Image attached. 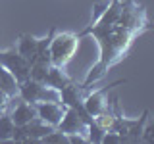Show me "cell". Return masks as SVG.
<instances>
[{
  "instance_id": "3957f363",
  "label": "cell",
  "mask_w": 154,
  "mask_h": 144,
  "mask_svg": "<svg viewBox=\"0 0 154 144\" xmlns=\"http://www.w3.org/2000/svg\"><path fill=\"white\" fill-rule=\"evenodd\" d=\"M116 23L131 29V31L139 33V35H141L144 29L150 27L148 17H146V10H144L143 4H137L135 0H125V2H122V14H119Z\"/></svg>"
},
{
  "instance_id": "7a4b0ae2",
  "label": "cell",
  "mask_w": 154,
  "mask_h": 144,
  "mask_svg": "<svg viewBox=\"0 0 154 144\" xmlns=\"http://www.w3.org/2000/svg\"><path fill=\"white\" fill-rule=\"evenodd\" d=\"M81 37L77 33L64 31V33H54L48 46V54H50V64L56 67H66L69 60L73 58L77 46H79Z\"/></svg>"
},
{
  "instance_id": "e0dca14e",
  "label": "cell",
  "mask_w": 154,
  "mask_h": 144,
  "mask_svg": "<svg viewBox=\"0 0 154 144\" xmlns=\"http://www.w3.org/2000/svg\"><path fill=\"white\" fill-rule=\"evenodd\" d=\"M38 142H48V144H62V142H67V134L62 133L60 129H52L46 136H42Z\"/></svg>"
},
{
  "instance_id": "277c9868",
  "label": "cell",
  "mask_w": 154,
  "mask_h": 144,
  "mask_svg": "<svg viewBox=\"0 0 154 144\" xmlns=\"http://www.w3.org/2000/svg\"><path fill=\"white\" fill-rule=\"evenodd\" d=\"M17 96L21 100H25L29 104L35 102H60V92L45 83H38L33 79H25L23 83H19V92Z\"/></svg>"
},
{
  "instance_id": "7c38bea8",
  "label": "cell",
  "mask_w": 154,
  "mask_h": 144,
  "mask_svg": "<svg viewBox=\"0 0 154 144\" xmlns=\"http://www.w3.org/2000/svg\"><path fill=\"white\" fill-rule=\"evenodd\" d=\"M69 83H73V79L66 75L64 67H56V65H50V67H48L46 77H45V85L46 86H50V88H54V90L60 92V90L64 88L66 85H69Z\"/></svg>"
},
{
  "instance_id": "d6986e66",
  "label": "cell",
  "mask_w": 154,
  "mask_h": 144,
  "mask_svg": "<svg viewBox=\"0 0 154 144\" xmlns=\"http://www.w3.org/2000/svg\"><path fill=\"white\" fill-rule=\"evenodd\" d=\"M8 102H10V98L2 92V90H0V112H4V110L8 108Z\"/></svg>"
},
{
  "instance_id": "9a60e30c",
  "label": "cell",
  "mask_w": 154,
  "mask_h": 144,
  "mask_svg": "<svg viewBox=\"0 0 154 144\" xmlns=\"http://www.w3.org/2000/svg\"><path fill=\"white\" fill-rule=\"evenodd\" d=\"M14 129H16V125H14L12 117L8 113H0V142L12 140Z\"/></svg>"
},
{
  "instance_id": "5b68a950",
  "label": "cell",
  "mask_w": 154,
  "mask_h": 144,
  "mask_svg": "<svg viewBox=\"0 0 154 144\" xmlns=\"http://www.w3.org/2000/svg\"><path fill=\"white\" fill-rule=\"evenodd\" d=\"M0 65L16 77L17 83L29 79V62L16 50V46H10L8 50H0Z\"/></svg>"
},
{
  "instance_id": "ac0fdd59",
  "label": "cell",
  "mask_w": 154,
  "mask_h": 144,
  "mask_svg": "<svg viewBox=\"0 0 154 144\" xmlns=\"http://www.w3.org/2000/svg\"><path fill=\"white\" fill-rule=\"evenodd\" d=\"M67 142H69V144H89L87 136H85V134H81V133L67 134Z\"/></svg>"
},
{
  "instance_id": "52a82bcc",
  "label": "cell",
  "mask_w": 154,
  "mask_h": 144,
  "mask_svg": "<svg viewBox=\"0 0 154 144\" xmlns=\"http://www.w3.org/2000/svg\"><path fill=\"white\" fill-rule=\"evenodd\" d=\"M33 106H35L37 117L52 127H58V123L62 121V115L66 112V106L62 102H35Z\"/></svg>"
},
{
  "instance_id": "2e32d148",
  "label": "cell",
  "mask_w": 154,
  "mask_h": 144,
  "mask_svg": "<svg viewBox=\"0 0 154 144\" xmlns=\"http://www.w3.org/2000/svg\"><path fill=\"white\" fill-rule=\"evenodd\" d=\"M104 133H106V129H102L98 123L94 121V119L87 125V140L93 142V144H100V142H102Z\"/></svg>"
},
{
  "instance_id": "8fae6325",
  "label": "cell",
  "mask_w": 154,
  "mask_h": 144,
  "mask_svg": "<svg viewBox=\"0 0 154 144\" xmlns=\"http://www.w3.org/2000/svg\"><path fill=\"white\" fill-rule=\"evenodd\" d=\"M10 117H12L14 125H27L31 119L37 117V112H35V106L25 102V100H21L17 96V106L14 108V112L10 113Z\"/></svg>"
},
{
  "instance_id": "6da1fadb",
  "label": "cell",
  "mask_w": 154,
  "mask_h": 144,
  "mask_svg": "<svg viewBox=\"0 0 154 144\" xmlns=\"http://www.w3.org/2000/svg\"><path fill=\"white\" fill-rule=\"evenodd\" d=\"M81 38L83 37H94L100 48V58L98 62L91 67L87 79L83 81L85 88H91L93 83H98L100 79H104L108 69L116 65L122 58H125L129 46L133 44V38L139 33L131 31V29L119 25V23H112V25H98V23H89L81 33H77Z\"/></svg>"
},
{
  "instance_id": "9c48e42d",
  "label": "cell",
  "mask_w": 154,
  "mask_h": 144,
  "mask_svg": "<svg viewBox=\"0 0 154 144\" xmlns=\"http://www.w3.org/2000/svg\"><path fill=\"white\" fill-rule=\"evenodd\" d=\"M87 90L89 88H85L83 85L69 83L60 90V102L64 106H67V108H77V106L83 104V98H85Z\"/></svg>"
},
{
  "instance_id": "30bf717a",
  "label": "cell",
  "mask_w": 154,
  "mask_h": 144,
  "mask_svg": "<svg viewBox=\"0 0 154 144\" xmlns=\"http://www.w3.org/2000/svg\"><path fill=\"white\" fill-rule=\"evenodd\" d=\"M16 50L29 62V65L35 62V58L38 54V38H35L31 33H19L17 37V44Z\"/></svg>"
},
{
  "instance_id": "4fadbf2b",
  "label": "cell",
  "mask_w": 154,
  "mask_h": 144,
  "mask_svg": "<svg viewBox=\"0 0 154 144\" xmlns=\"http://www.w3.org/2000/svg\"><path fill=\"white\" fill-rule=\"evenodd\" d=\"M0 90H2L10 100L17 98V92H19V83L16 81V77L2 65H0Z\"/></svg>"
},
{
  "instance_id": "5bb4252c",
  "label": "cell",
  "mask_w": 154,
  "mask_h": 144,
  "mask_svg": "<svg viewBox=\"0 0 154 144\" xmlns=\"http://www.w3.org/2000/svg\"><path fill=\"white\" fill-rule=\"evenodd\" d=\"M119 14H122V0H112L110 4H106L104 12L100 14V17L94 23H98V25H112V23L118 21Z\"/></svg>"
},
{
  "instance_id": "8992f818",
  "label": "cell",
  "mask_w": 154,
  "mask_h": 144,
  "mask_svg": "<svg viewBox=\"0 0 154 144\" xmlns=\"http://www.w3.org/2000/svg\"><path fill=\"white\" fill-rule=\"evenodd\" d=\"M127 83V79H119V81H114V83H110L108 86H102L100 90H93V92H87L85 98H83V108L89 112L93 117H96L98 113H102L106 108H108V100H106V94H108V90L112 88V86H118V85H123Z\"/></svg>"
},
{
  "instance_id": "ba28073f",
  "label": "cell",
  "mask_w": 154,
  "mask_h": 144,
  "mask_svg": "<svg viewBox=\"0 0 154 144\" xmlns=\"http://www.w3.org/2000/svg\"><path fill=\"white\" fill-rule=\"evenodd\" d=\"M56 129H60V131L66 133V134L81 133V134H85V136H87V125L79 119V115H77L75 108H67V106H66L64 115H62V121L58 123Z\"/></svg>"
}]
</instances>
